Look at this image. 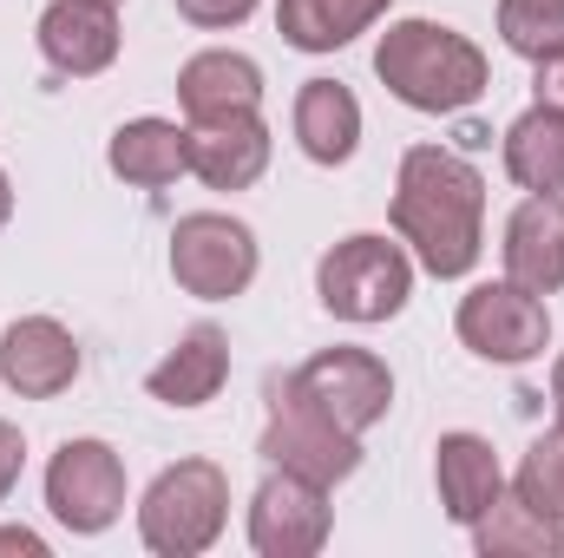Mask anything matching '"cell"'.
Segmentation results:
<instances>
[{"instance_id":"1","label":"cell","mask_w":564,"mask_h":558,"mask_svg":"<svg viewBox=\"0 0 564 558\" xmlns=\"http://www.w3.org/2000/svg\"><path fill=\"white\" fill-rule=\"evenodd\" d=\"M479 211H486V184L459 151L414 144L401 158L394 230L421 250L433 277H466L479 264Z\"/></svg>"},{"instance_id":"2","label":"cell","mask_w":564,"mask_h":558,"mask_svg":"<svg viewBox=\"0 0 564 558\" xmlns=\"http://www.w3.org/2000/svg\"><path fill=\"white\" fill-rule=\"evenodd\" d=\"M375 73L388 79L394 99H408L414 112H459L486 93V53L433 20H401L381 33Z\"/></svg>"},{"instance_id":"3","label":"cell","mask_w":564,"mask_h":558,"mask_svg":"<svg viewBox=\"0 0 564 558\" xmlns=\"http://www.w3.org/2000/svg\"><path fill=\"white\" fill-rule=\"evenodd\" d=\"M315 289L328 302V315H348V322H388L408 309V289H414V270L401 257V244L388 237H348L322 257L315 270Z\"/></svg>"},{"instance_id":"4","label":"cell","mask_w":564,"mask_h":558,"mask_svg":"<svg viewBox=\"0 0 564 558\" xmlns=\"http://www.w3.org/2000/svg\"><path fill=\"white\" fill-rule=\"evenodd\" d=\"M224 506H230L224 473L210 460H184V466L158 473V486L144 493V546H158V552H197V546L217 539Z\"/></svg>"},{"instance_id":"5","label":"cell","mask_w":564,"mask_h":558,"mask_svg":"<svg viewBox=\"0 0 564 558\" xmlns=\"http://www.w3.org/2000/svg\"><path fill=\"white\" fill-rule=\"evenodd\" d=\"M263 453L276 460L282 473H302V480H315V486L348 480L355 460H361L355 433H348L341 420L322 415L295 382H282L276 388V420H270V433H263Z\"/></svg>"},{"instance_id":"6","label":"cell","mask_w":564,"mask_h":558,"mask_svg":"<svg viewBox=\"0 0 564 558\" xmlns=\"http://www.w3.org/2000/svg\"><path fill=\"white\" fill-rule=\"evenodd\" d=\"M171 277L184 282L191 296H237L243 282L257 277V237L237 217L197 211L171 230Z\"/></svg>"},{"instance_id":"7","label":"cell","mask_w":564,"mask_h":558,"mask_svg":"<svg viewBox=\"0 0 564 558\" xmlns=\"http://www.w3.org/2000/svg\"><path fill=\"white\" fill-rule=\"evenodd\" d=\"M46 500L73 533H99L126 506V466L106 440H66L46 466Z\"/></svg>"},{"instance_id":"8","label":"cell","mask_w":564,"mask_h":558,"mask_svg":"<svg viewBox=\"0 0 564 558\" xmlns=\"http://www.w3.org/2000/svg\"><path fill=\"white\" fill-rule=\"evenodd\" d=\"M545 335H552L545 302L519 282H486L459 302V342L486 362H532Z\"/></svg>"},{"instance_id":"9","label":"cell","mask_w":564,"mask_h":558,"mask_svg":"<svg viewBox=\"0 0 564 558\" xmlns=\"http://www.w3.org/2000/svg\"><path fill=\"white\" fill-rule=\"evenodd\" d=\"M315 408L328 420H341L348 433H361V427H375V420L388 415V401H394V382H388V368L368 355V348H328V355H315L302 375H289Z\"/></svg>"},{"instance_id":"10","label":"cell","mask_w":564,"mask_h":558,"mask_svg":"<svg viewBox=\"0 0 564 558\" xmlns=\"http://www.w3.org/2000/svg\"><path fill=\"white\" fill-rule=\"evenodd\" d=\"M322 533H328V506H322V486H315V480H302V473H276V480H263L257 513H250V539H257V552H270V558L315 552Z\"/></svg>"},{"instance_id":"11","label":"cell","mask_w":564,"mask_h":558,"mask_svg":"<svg viewBox=\"0 0 564 558\" xmlns=\"http://www.w3.org/2000/svg\"><path fill=\"white\" fill-rule=\"evenodd\" d=\"M506 277L532 296H552L564 289V197L558 191H539L512 211L506 224Z\"/></svg>"},{"instance_id":"12","label":"cell","mask_w":564,"mask_h":558,"mask_svg":"<svg viewBox=\"0 0 564 558\" xmlns=\"http://www.w3.org/2000/svg\"><path fill=\"white\" fill-rule=\"evenodd\" d=\"M0 375H7V388L46 401V395H59V388L79 375V348H73V335H66L59 322L26 315V322H13V329L0 335Z\"/></svg>"},{"instance_id":"13","label":"cell","mask_w":564,"mask_h":558,"mask_svg":"<svg viewBox=\"0 0 564 558\" xmlns=\"http://www.w3.org/2000/svg\"><path fill=\"white\" fill-rule=\"evenodd\" d=\"M40 53H46L59 73H73V79L112 66V53H119V20H112V7H106V0H53V7L40 13Z\"/></svg>"},{"instance_id":"14","label":"cell","mask_w":564,"mask_h":558,"mask_svg":"<svg viewBox=\"0 0 564 558\" xmlns=\"http://www.w3.org/2000/svg\"><path fill=\"white\" fill-rule=\"evenodd\" d=\"M177 99L191 112V126H224V119H250L263 99V73L243 53H197L177 73Z\"/></svg>"},{"instance_id":"15","label":"cell","mask_w":564,"mask_h":558,"mask_svg":"<svg viewBox=\"0 0 564 558\" xmlns=\"http://www.w3.org/2000/svg\"><path fill=\"white\" fill-rule=\"evenodd\" d=\"M184 158H191V171L210 191H243L270 164V132H263L257 112L250 119H224V126H191L184 132Z\"/></svg>"},{"instance_id":"16","label":"cell","mask_w":564,"mask_h":558,"mask_svg":"<svg viewBox=\"0 0 564 558\" xmlns=\"http://www.w3.org/2000/svg\"><path fill=\"white\" fill-rule=\"evenodd\" d=\"M224 375H230V348H224V335L217 329H191L158 368H151V395L164 401V408H197V401H210L217 388H224Z\"/></svg>"},{"instance_id":"17","label":"cell","mask_w":564,"mask_h":558,"mask_svg":"<svg viewBox=\"0 0 564 558\" xmlns=\"http://www.w3.org/2000/svg\"><path fill=\"white\" fill-rule=\"evenodd\" d=\"M440 500L459 526H479L499 506V460L479 433H446L440 440Z\"/></svg>"},{"instance_id":"18","label":"cell","mask_w":564,"mask_h":558,"mask_svg":"<svg viewBox=\"0 0 564 558\" xmlns=\"http://www.w3.org/2000/svg\"><path fill=\"white\" fill-rule=\"evenodd\" d=\"M295 139L302 151L315 158V164H341L355 139H361V106H355V93L348 86H335V79H308L302 93H295Z\"/></svg>"},{"instance_id":"19","label":"cell","mask_w":564,"mask_h":558,"mask_svg":"<svg viewBox=\"0 0 564 558\" xmlns=\"http://www.w3.org/2000/svg\"><path fill=\"white\" fill-rule=\"evenodd\" d=\"M506 171L525 191H564V112L558 106H532L525 119H512L506 132Z\"/></svg>"},{"instance_id":"20","label":"cell","mask_w":564,"mask_h":558,"mask_svg":"<svg viewBox=\"0 0 564 558\" xmlns=\"http://www.w3.org/2000/svg\"><path fill=\"white\" fill-rule=\"evenodd\" d=\"M388 13V0H282L276 7V26L289 46L302 53H328L341 40H355L361 26H375Z\"/></svg>"},{"instance_id":"21","label":"cell","mask_w":564,"mask_h":558,"mask_svg":"<svg viewBox=\"0 0 564 558\" xmlns=\"http://www.w3.org/2000/svg\"><path fill=\"white\" fill-rule=\"evenodd\" d=\"M112 171H119L126 184H144V191L171 184L177 171H191V158H184V132L164 126V119L119 126V139H112Z\"/></svg>"},{"instance_id":"22","label":"cell","mask_w":564,"mask_h":558,"mask_svg":"<svg viewBox=\"0 0 564 558\" xmlns=\"http://www.w3.org/2000/svg\"><path fill=\"white\" fill-rule=\"evenodd\" d=\"M499 33L525 60L564 53V0H499Z\"/></svg>"},{"instance_id":"23","label":"cell","mask_w":564,"mask_h":558,"mask_svg":"<svg viewBox=\"0 0 564 558\" xmlns=\"http://www.w3.org/2000/svg\"><path fill=\"white\" fill-rule=\"evenodd\" d=\"M519 500H525L539 519H564V427L545 433V440L525 453V466H519Z\"/></svg>"},{"instance_id":"24","label":"cell","mask_w":564,"mask_h":558,"mask_svg":"<svg viewBox=\"0 0 564 558\" xmlns=\"http://www.w3.org/2000/svg\"><path fill=\"white\" fill-rule=\"evenodd\" d=\"M506 519H492L486 533H479V546L486 552H558V533H552V519H539L525 500H512V506H499Z\"/></svg>"},{"instance_id":"25","label":"cell","mask_w":564,"mask_h":558,"mask_svg":"<svg viewBox=\"0 0 564 558\" xmlns=\"http://www.w3.org/2000/svg\"><path fill=\"white\" fill-rule=\"evenodd\" d=\"M250 7H257V0H177V13L197 20V26H237Z\"/></svg>"},{"instance_id":"26","label":"cell","mask_w":564,"mask_h":558,"mask_svg":"<svg viewBox=\"0 0 564 558\" xmlns=\"http://www.w3.org/2000/svg\"><path fill=\"white\" fill-rule=\"evenodd\" d=\"M13 480H20V433L0 420V500L13 493Z\"/></svg>"},{"instance_id":"27","label":"cell","mask_w":564,"mask_h":558,"mask_svg":"<svg viewBox=\"0 0 564 558\" xmlns=\"http://www.w3.org/2000/svg\"><path fill=\"white\" fill-rule=\"evenodd\" d=\"M539 99H545V106H558V112H564V53H552V60H539Z\"/></svg>"},{"instance_id":"28","label":"cell","mask_w":564,"mask_h":558,"mask_svg":"<svg viewBox=\"0 0 564 558\" xmlns=\"http://www.w3.org/2000/svg\"><path fill=\"white\" fill-rule=\"evenodd\" d=\"M0 552H40V539L33 533H0Z\"/></svg>"},{"instance_id":"29","label":"cell","mask_w":564,"mask_h":558,"mask_svg":"<svg viewBox=\"0 0 564 558\" xmlns=\"http://www.w3.org/2000/svg\"><path fill=\"white\" fill-rule=\"evenodd\" d=\"M13 217V191H7V171H0V224Z\"/></svg>"},{"instance_id":"30","label":"cell","mask_w":564,"mask_h":558,"mask_svg":"<svg viewBox=\"0 0 564 558\" xmlns=\"http://www.w3.org/2000/svg\"><path fill=\"white\" fill-rule=\"evenodd\" d=\"M552 395H558V420H564V362H558V375H552Z\"/></svg>"},{"instance_id":"31","label":"cell","mask_w":564,"mask_h":558,"mask_svg":"<svg viewBox=\"0 0 564 558\" xmlns=\"http://www.w3.org/2000/svg\"><path fill=\"white\" fill-rule=\"evenodd\" d=\"M106 7H112V0H106Z\"/></svg>"}]
</instances>
